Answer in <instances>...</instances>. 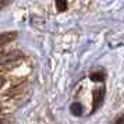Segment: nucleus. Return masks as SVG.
I'll return each instance as SVG.
<instances>
[{
	"instance_id": "f257e3e1",
	"label": "nucleus",
	"mask_w": 124,
	"mask_h": 124,
	"mask_svg": "<svg viewBox=\"0 0 124 124\" xmlns=\"http://www.w3.org/2000/svg\"><path fill=\"white\" fill-rule=\"evenodd\" d=\"M57 7H59L60 11H63V10L67 8V3H60V1H57Z\"/></svg>"
}]
</instances>
